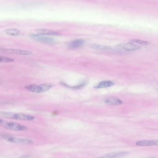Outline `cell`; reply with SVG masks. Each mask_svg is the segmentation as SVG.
Listing matches in <instances>:
<instances>
[{
  "mask_svg": "<svg viewBox=\"0 0 158 158\" xmlns=\"http://www.w3.org/2000/svg\"><path fill=\"white\" fill-rule=\"evenodd\" d=\"M1 116L4 118L16 120H23V121H33L35 118V116L29 114L21 113H13L1 112Z\"/></svg>",
  "mask_w": 158,
  "mask_h": 158,
  "instance_id": "cell-1",
  "label": "cell"
},
{
  "mask_svg": "<svg viewBox=\"0 0 158 158\" xmlns=\"http://www.w3.org/2000/svg\"><path fill=\"white\" fill-rule=\"evenodd\" d=\"M51 84H43L40 85H30L25 86L28 91L35 93H42L49 90L52 88Z\"/></svg>",
  "mask_w": 158,
  "mask_h": 158,
  "instance_id": "cell-2",
  "label": "cell"
},
{
  "mask_svg": "<svg viewBox=\"0 0 158 158\" xmlns=\"http://www.w3.org/2000/svg\"><path fill=\"white\" fill-rule=\"evenodd\" d=\"M0 124L2 126L6 128V129H10V130H15V131H25L27 129V127L14 122H7L4 120L1 119Z\"/></svg>",
  "mask_w": 158,
  "mask_h": 158,
  "instance_id": "cell-3",
  "label": "cell"
},
{
  "mask_svg": "<svg viewBox=\"0 0 158 158\" xmlns=\"http://www.w3.org/2000/svg\"><path fill=\"white\" fill-rule=\"evenodd\" d=\"M1 137L8 140V141L12 143H17V144H25V145H29L33 144L34 142L31 139H26L18 138L15 137L11 135H1Z\"/></svg>",
  "mask_w": 158,
  "mask_h": 158,
  "instance_id": "cell-4",
  "label": "cell"
},
{
  "mask_svg": "<svg viewBox=\"0 0 158 158\" xmlns=\"http://www.w3.org/2000/svg\"><path fill=\"white\" fill-rule=\"evenodd\" d=\"M29 36L32 39L39 42L51 44V45H52L55 43V40L53 39L45 36L44 35H40V34H31L29 35Z\"/></svg>",
  "mask_w": 158,
  "mask_h": 158,
  "instance_id": "cell-5",
  "label": "cell"
},
{
  "mask_svg": "<svg viewBox=\"0 0 158 158\" xmlns=\"http://www.w3.org/2000/svg\"><path fill=\"white\" fill-rule=\"evenodd\" d=\"M116 47L118 49H123L128 52L137 51L142 49V48L139 45H136L131 42L125 44H120L117 45Z\"/></svg>",
  "mask_w": 158,
  "mask_h": 158,
  "instance_id": "cell-6",
  "label": "cell"
},
{
  "mask_svg": "<svg viewBox=\"0 0 158 158\" xmlns=\"http://www.w3.org/2000/svg\"><path fill=\"white\" fill-rule=\"evenodd\" d=\"M89 47L91 48L98 50L102 51L105 52H114L115 49L109 46H103V45H98V44H91L89 45Z\"/></svg>",
  "mask_w": 158,
  "mask_h": 158,
  "instance_id": "cell-7",
  "label": "cell"
},
{
  "mask_svg": "<svg viewBox=\"0 0 158 158\" xmlns=\"http://www.w3.org/2000/svg\"><path fill=\"white\" fill-rule=\"evenodd\" d=\"M85 41L83 39H77L69 42L68 48L71 49H77L81 48L85 44Z\"/></svg>",
  "mask_w": 158,
  "mask_h": 158,
  "instance_id": "cell-8",
  "label": "cell"
},
{
  "mask_svg": "<svg viewBox=\"0 0 158 158\" xmlns=\"http://www.w3.org/2000/svg\"><path fill=\"white\" fill-rule=\"evenodd\" d=\"M4 52L7 53H12V54H18V55H29L32 54V52L29 51L23 50L20 49H4Z\"/></svg>",
  "mask_w": 158,
  "mask_h": 158,
  "instance_id": "cell-9",
  "label": "cell"
},
{
  "mask_svg": "<svg viewBox=\"0 0 158 158\" xmlns=\"http://www.w3.org/2000/svg\"><path fill=\"white\" fill-rule=\"evenodd\" d=\"M36 32L38 34L47 35L57 36L60 35V34L58 32L49 30V29H45V28H39V29H36Z\"/></svg>",
  "mask_w": 158,
  "mask_h": 158,
  "instance_id": "cell-10",
  "label": "cell"
},
{
  "mask_svg": "<svg viewBox=\"0 0 158 158\" xmlns=\"http://www.w3.org/2000/svg\"><path fill=\"white\" fill-rule=\"evenodd\" d=\"M129 154L127 152H112L105 154L102 156V158H119V157H125Z\"/></svg>",
  "mask_w": 158,
  "mask_h": 158,
  "instance_id": "cell-11",
  "label": "cell"
},
{
  "mask_svg": "<svg viewBox=\"0 0 158 158\" xmlns=\"http://www.w3.org/2000/svg\"><path fill=\"white\" fill-rule=\"evenodd\" d=\"M114 85V83L111 81H103L100 82L96 85L94 86V88L99 89L106 88L110 87Z\"/></svg>",
  "mask_w": 158,
  "mask_h": 158,
  "instance_id": "cell-12",
  "label": "cell"
},
{
  "mask_svg": "<svg viewBox=\"0 0 158 158\" xmlns=\"http://www.w3.org/2000/svg\"><path fill=\"white\" fill-rule=\"evenodd\" d=\"M104 102L109 105H118L123 104V103L121 100L115 98H107L105 100Z\"/></svg>",
  "mask_w": 158,
  "mask_h": 158,
  "instance_id": "cell-13",
  "label": "cell"
},
{
  "mask_svg": "<svg viewBox=\"0 0 158 158\" xmlns=\"http://www.w3.org/2000/svg\"><path fill=\"white\" fill-rule=\"evenodd\" d=\"M136 145L138 146L142 147H148V146H154V140H143L137 141L136 143Z\"/></svg>",
  "mask_w": 158,
  "mask_h": 158,
  "instance_id": "cell-14",
  "label": "cell"
},
{
  "mask_svg": "<svg viewBox=\"0 0 158 158\" xmlns=\"http://www.w3.org/2000/svg\"><path fill=\"white\" fill-rule=\"evenodd\" d=\"M5 33L11 36H18L21 34L20 30L15 28L6 29L5 30Z\"/></svg>",
  "mask_w": 158,
  "mask_h": 158,
  "instance_id": "cell-15",
  "label": "cell"
},
{
  "mask_svg": "<svg viewBox=\"0 0 158 158\" xmlns=\"http://www.w3.org/2000/svg\"><path fill=\"white\" fill-rule=\"evenodd\" d=\"M129 41L133 42L134 43L139 44V45H143V46H146V45H148L150 44L149 41L140 40L138 39H131L129 40Z\"/></svg>",
  "mask_w": 158,
  "mask_h": 158,
  "instance_id": "cell-16",
  "label": "cell"
},
{
  "mask_svg": "<svg viewBox=\"0 0 158 158\" xmlns=\"http://www.w3.org/2000/svg\"><path fill=\"white\" fill-rule=\"evenodd\" d=\"M14 61V60L11 58H8L4 56H1L0 57V62H12Z\"/></svg>",
  "mask_w": 158,
  "mask_h": 158,
  "instance_id": "cell-17",
  "label": "cell"
},
{
  "mask_svg": "<svg viewBox=\"0 0 158 158\" xmlns=\"http://www.w3.org/2000/svg\"><path fill=\"white\" fill-rule=\"evenodd\" d=\"M154 146H158V139H153Z\"/></svg>",
  "mask_w": 158,
  "mask_h": 158,
  "instance_id": "cell-18",
  "label": "cell"
}]
</instances>
